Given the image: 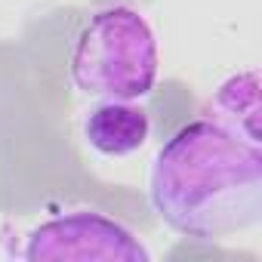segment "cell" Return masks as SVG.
Wrapping results in <instances>:
<instances>
[{"mask_svg": "<svg viewBox=\"0 0 262 262\" xmlns=\"http://www.w3.org/2000/svg\"><path fill=\"white\" fill-rule=\"evenodd\" d=\"M19 256L31 262H53V259L148 262L151 259L148 247L126 225L96 210H74L40 222L34 231H28Z\"/></svg>", "mask_w": 262, "mask_h": 262, "instance_id": "3", "label": "cell"}, {"mask_svg": "<svg viewBox=\"0 0 262 262\" xmlns=\"http://www.w3.org/2000/svg\"><path fill=\"white\" fill-rule=\"evenodd\" d=\"M158 34L133 7L96 10L77 31L68 56L71 80L96 99L139 102L158 83Z\"/></svg>", "mask_w": 262, "mask_h": 262, "instance_id": "2", "label": "cell"}, {"mask_svg": "<svg viewBox=\"0 0 262 262\" xmlns=\"http://www.w3.org/2000/svg\"><path fill=\"white\" fill-rule=\"evenodd\" d=\"M256 90H259V74L253 68L241 71V74H231L213 93L207 117L228 126L231 133L244 136L247 142L259 145V93Z\"/></svg>", "mask_w": 262, "mask_h": 262, "instance_id": "5", "label": "cell"}, {"mask_svg": "<svg viewBox=\"0 0 262 262\" xmlns=\"http://www.w3.org/2000/svg\"><path fill=\"white\" fill-rule=\"evenodd\" d=\"M83 139L102 158L136 155L151 139V114L126 99H102L83 117Z\"/></svg>", "mask_w": 262, "mask_h": 262, "instance_id": "4", "label": "cell"}, {"mask_svg": "<svg viewBox=\"0 0 262 262\" xmlns=\"http://www.w3.org/2000/svg\"><path fill=\"white\" fill-rule=\"evenodd\" d=\"M155 213L188 241H225L262 219V148L213 117L158 148L148 173Z\"/></svg>", "mask_w": 262, "mask_h": 262, "instance_id": "1", "label": "cell"}]
</instances>
